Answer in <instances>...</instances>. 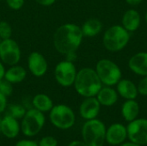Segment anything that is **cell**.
Here are the masks:
<instances>
[{"label": "cell", "mask_w": 147, "mask_h": 146, "mask_svg": "<svg viewBox=\"0 0 147 146\" xmlns=\"http://www.w3.org/2000/svg\"><path fill=\"white\" fill-rule=\"evenodd\" d=\"M14 89L13 84L9 83L8 80H6L4 77L0 79V93L5 96L6 97L10 96L13 94Z\"/></svg>", "instance_id": "obj_25"}, {"label": "cell", "mask_w": 147, "mask_h": 146, "mask_svg": "<svg viewBox=\"0 0 147 146\" xmlns=\"http://www.w3.org/2000/svg\"><path fill=\"white\" fill-rule=\"evenodd\" d=\"M73 87L79 96L85 98L96 96L102 87V83L95 69L84 67L78 71Z\"/></svg>", "instance_id": "obj_2"}, {"label": "cell", "mask_w": 147, "mask_h": 146, "mask_svg": "<svg viewBox=\"0 0 147 146\" xmlns=\"http://www.w3.org/2000/svg\"><path fill=\"white\" fill-rule=\"evenodd\" d=\"M106 131L102 120L96 118L86 120L82 127L83 141L88 146H103L106 142Z\"/></svg>", "instance_id": "obj_4"}, {"label": "cell", "mask_w": 147, "mask_h": 146, "mask_svg": "<svg viewBox=\"0 0 147 146\" xmlns=\"http://www.w3.org/2000/svg\"><path fill=\"white\" fill-rule=\"evenodd\" d=\"M49 120L53 126L60 130L71 128L76 121L74 111L65 104H57L49 112Z\"/></svg>", "instance_id": "obj_6"}, {"label": "cell", "mask_w": 147, "mask_h": 146, "mask_svg": "<svg viewBox=\"0 0 147 146\" xmlns=\"http://www.w3.org/2000/svg\"><path fill=\"white\" fill-rule=\"evenodd\" d=\"M7 108H8L7 114L14 117L16 120H22L27 112V109L22 105L20 104H11Z\"/></svg>", "instance_id": "obj_23"}, {"label": "cell", "mask_w": 147, "mask_h": 146, "mask_svg": "<svg viewBox=\"0 0 147 146\" xmlns=\"http://www.w3.org/2000/svg\"><path fill=\"white\" fill-rule=\"evenodd\" d=\"M0 133H1V118H0Z\"/></svg>", "instance_id": "obj_38"}, {"label": "cell", "mask_w": 147, "mask_h": 146, "mask_svg": "<svg viewBox=\"0 0 147 146\" xmlns=\"http://www.w3.org/2000/svg\"><path fill=\"white\" fill-rule=\"evenodd\" d=\"M83 39L84 35L80 26L75 23H65L54 32L53 43L55 50L65 56L71 52H76L80 47Z\"/></svg>", "instance_id": "obj_1"}, {"label": "cell", "mask_w": 147, "mask_h": 146, "mask_svg": "<svg viewBox=\"0 0 147 146\" xmlns=\"http://www.w3.org/2000/svg\"><path fill=\"white\" fill-rule=\"evenodd\" d=\"M141 25V15L140 12L134 9H127L122 15L121 26L129 33L138 30Z\"/></svg>", "instance_id": "obj_16"}, {"label": "cell", "mask_w": 147, "mask_h": 146, "mask_svg": "<svg viewBox=\"0 0 147 146\" xmlns=\"http://www.w3.org/2000/svg\"><path fill=\"white\" fill-rule=\"evenodd\" d=\"M22 57L19 44L12 38L2 40L0 42V60L9 66L17 65Z\"/></svg>", "instance_id": "obj_9"}, {"label": "cell", "mask_w": 147, "mask_h": 146, "mask_svg": "<svg viewBox=\"0 0 147 146\" xmlns=\"http://www.w3.org/2000/svg\"><path fill=\"white\" fill-rule=\"evenodd\" d=\"M137 88L139 95L147 96V76L142 77V78L139 81V83L137 84Z\"/></svg>", "instance_id": "obj_28"}, {"label": "cell", "mask_w": 147, "mask_h": 146, "mask_svg": "<svg viewBox=\"0 0 147 146\" xmlns=\"http://www.w3.org/2000/svg\"><path fill=\"white\" fill-rule=\"evenodd\" d=\"M5 71H6V69H5V67H4V64L0 60V79L3 78Z\"/></svg>", "instance_id": "obj_35"}, {"label": "cell", "mask_w": 147, "mask_h": 146, "mask_svg": "<svg viewBox=\"0 0 147 146\" xmlns=\"http://www.w3.org/2000/svg\"><path fill=\"white\" fill-rule=\"evenodd\" d=\"M53 73L58 84L62 87L68 88L73 86L78 70L74 62L65 59L56 65Z\"/></svg>", "instance_id": "obj_8"}, {"label": "cell", "mask_w": 147, "mask_h": 146, "mask_svg": "<svg viewBox=\"0 0 147 146\" xmlns=\"http://www.w3.org/2000/svg\"><path fill=\"white\" fill-rule=\"evenodd\" d=\"M0 1H2V0H0Z\"/></svg>", "instance_id": "obj_40"}, {"label": "cell", "mask_w": 147, "mask_h": 146, "mask_svg": "<svg viewBox=\"0 0 147 146\" xmlns=\"http://www.w3.org/2000/svg\"><path fill=\"white\" fill-rule=\"evenodd\" d=\"M119 146H142V145H137V144H134V143H133V142H124L123 144H121V145H120Z\"/></svg>", "instance_id": "obj_36"}, {"label": "cell", "mask_w": 147, "mask_h": 146, "mask_svg": "<svg viewBox=\"0 0 147 146\" xmlns=\"http://www.w3.org/2000/svg\"><path fill=\"white\" fill-rule=\"evenodd\" d=\"M46 122L44 113L30 108L27 110L21 121V132L26 137H34L37 135L43 128Z\"/></svg>", "instance_id": "obj_7"}, {"label": "cell", "mask_w": 147, "mask_h": 146, "mask_svg": "<svg viewBox=\"0 0 147 146\" xmlns=\"http://www.w3.org/2000/svg\"><path fill=\"white\" fill-rule=\"evenodd\" d=\"M101 111V104L96 96L85 97L79 106V114L85 120L96 119Z\"/></svg>", "instance_id": "obj_13"}, {"label": "cell", "mask_w": 147, "mask_h": 146, "mask_svg": "<svg viewBox=\"0 0 147 146\" xmlns=\"http://www.w3.org/2000/svg\"><path fill=\"white\" fill-rule=\"evenodd\" d=\"M28 69L35 77H43L48 70V63L45 56L40 52H32L28 57Z\"/></svg>", "instance_id": "obj_11"}, {"label": "cell", "mask_w": 147, "mask_h": 146, "mask_svg": "<svg viewBox=\"0 0 147 146\" xmlns=\"http://www.w3.org/2000/svg\"><path fill=\"white\" fill-rule=\"evenodd\" d=\"M12 27L6 21H0V40L9 39L12 36Z\"/></svg>", "instance_id": "obj_24"}, {"label": "cell", "mask_w": 147, "mask_h": 146, "mask_svg": "<svg viewBox=\"0 0 147 146\" xmlns=\"http://www.w3.org/2000/svg\"><path fill=\"white\" fill-rule=\"evenodd\" d=\"M127 139L140 145H147V119L140 118L128 122L127 126Z\"/></svg>", "instance_id": "obj_10"}, {"label": "cell", "mask_w": 147, "mask_h": 146, "mask_svg": "<svg viewBox=\"0 0 147 146\" xmlns=\"http://www.w3.org/2000/svg\"><path fill=\"white\" fill-rule=\"evenodd\" d=\"M7 108V97L0 93V114L3 113Z\"/></svg>", "instance_id": "obj_30"}, {"label": "cell", "mask_w": 147, "mask_h": 146, "mask_svg": "<svg viewBox=\"0 0 147 146\" xmlns=\"http://www.w3.org/2000/svg\"><path fill=\"white\" fill-rule=\"evenodd\" d=\"M97 101L101 104V106L104 107H111L114 106L119 98V95L112 86H103L98 91L96 96Z\"/></svg>", "instance_id": "obj_18"}, {"label": "cell", "mask_w": 147, "mask_h": 146, "mask_svg": "<svg viewBox=\"0 0 147 146\" xmlns=\"http://www.w3.org/2000/svg\"><path fill=\"white\" fill-rule=\"evenodd\" d=\"M32 105L33 108L42 112V113H47L50 112V110L53 108V102L51 99V97L46 94L40 93L34 96L32 100Z\"/></svg>", "instance_id": "obj_22"}, {"label": "cell", "mask_w": 147, "mask_h": 146, "mask_svg": "<svg viewBox=\"0 0 147 146\" xmlns=\"http://www.w3.org/2000/svg\"><path fill=\"white\" fill-rule=\"evenodd\" d=\"M0 42H1V40H0Z\"/></svg>", "instance_id": "obj_39"}, {"label": "cell", "mask_w": 147, "mask_h": 146, "mask_svg": "<svg viewBox=\"0 0 147 146\" xmlns=\"http://www.w3.org/2000/svg\"><path fill=\"white\" fill-rule=\"evenodd\" d=\"M115 86L118 95L125 100L136 99L139 96L137 85L132 80L121 78Z\"/></svg>", "instance_id": "obj_17"}, {"label": "cell", "mask_w": 147, "mask_h": 146, "mask_svg": "<svg viewBox=\"0 0 147 146\" xmlns=\"http://www.w3.org/2000/svg\"><path fill=\"white\" fill-rule=\"evenodd\" d=\"M95 71L102 85L105 86L114 87L122 78V71L120 66L109 59H102L97 61Z\"/></svg>", "instance_id": "obj_5"}, {"label": "cell", "mask_w": 147, "mask_h": 146, "mask_svg": "<svg viewBox=\"0 0 147 146\" xmlns=\"http://www.w3.org/2000/svg\"><path fill=\"white\" fill-rule=\"evenodd\" d=\"M15 146H38V143L30 139H22L16 142Z\"/></svg>", "instance_id": "obj_29"}, {"label": "cell", "mask_w": 147, "mask_h": 146, "mask_svg": "<svg viewBox=\"0 0 147 146\" xmlns=\"http://www.w3.org/2000/svg\"><path fill=\"white\" fill-rule=\"evenodd\" d=\"M34 1L41 6L47 7V6H51V5L54 4L57 0H34Z\"/></svg>", "instance_id": "obj_31"}, {"label": "cell", "mask_w": 147, "mask_h": 146, "mask_svg": "<svg viewBox=\"0 0 147 146\" xmlns=\"http://www.w3.org/2000/svg\"><path fill=\"white\" fill-rule=\"evenodd\" d=\"M25 0H5L7 6L12 10H19L24 5Z\"/></svg>", "instance_id": "obj_27"}, {"label": "cell", "mask_w": 147, "mask_h": 146, "mask_svg": "<svg viewBox=\"0 0 147 146\" xmlns=\"http://www.w3.org/2000/svg\"><path fill=\"white\" fill-rule=\"evenodd\" d=\"M67 146H88L83 140H74L71 141Z\"/></svg>", "instance_id": "obj_33"}, {"label": "cell", "mask_w": 147, "mask_h": 146, "mask_svg": "<svg viewBox=\"0 0 147 146\" xmlns=\"http://www.w3.org/2000/svg\"><path fill=\"white\" fill-rule=\"evenodd\" d=\"M21 132V125L18 120L6 114L1 119V133L7 139L16 138Z\"/></svg>", "instance_id": "obj_15"}, {"label": "cell", "mask_w": 147, "mask_h": 146, "mask_svg": "<svg viewBox=\"0 0 147 146\" xmlns=\"http://www.w3.org/2000/svg\"><path fill=\"white\" fill-rule=\"evenodd\" d=\"M102 29V23L97 18H90L81 26L84 37L93 38L97 36Z\"/></svg>", "instance_id": "obj_21"}, {"label": "cell", "mask_w": 147, "mask_h": 146, "mask_svg": "<svg viewBox=\"0 0 147 146\" xmlns=\"http://www.w3.org/2000/svg\"><path fill=\"white\" fill-rule=\"evenodd\" d=\"M38 146H58V140L53 136H45L40 139Z\"/></svg>", "instance_id": "obj_26"}, {"label": "cell", "mask_w": 147, "mask_h": 146, "mask_svg": "<svg viewBox=\"0 0 147 146\" xmlns=\"http://www.w3.org/2000/svg\"><path fill=\"white\" fill-rule=\"evenodd\" d=\"M130 40V33L121 25L110 26L103 34L102 45L110 52H117L123 50Z\"/></svg>", "instance_id": "obj_3"}, {"label": "cell", "mask_w": 147, "mask_h": 146, "mask_svg": "<svg viewBox=\"0 0 147 146\" xmlns=\"http://www.w3.org/2000/svg\"><path fill=\"white\" fill-rule=\"evenodd\" d=\"M3 77L12 84L20 83L27 77V70L18 64L11 65L5 71Z\"/></svg>", "instance_id": "obj_20"}, {"label": "cell", "mask_w": 147, "mask_h": 146, "mask_svg": "<svg viewBox=\"0 0 147 146\" xmlns=\"http://www.w3.org/2000/svg\"><path fill=\"white\" fill-rule=\"evenodd\" d=\"M130 71L140 77L147 76V52H140L134 54L128 60Z\"/></svg>", "instance_id": "obj_14"}, {"label": "cell", "mask_w": 147, "mask_h": 146, "mask_svg": "<svg viewBox=\"0 0 147 146\" xmlns=\"http://www.w3.org/2000/svg\"><path fill=\"white\" fill-rule=\"evenodd\" d=\"M140 111V107L139 102L135 100H126L121 106V114L123 119L131 122L138 118Z\"/></svg>", "instance_id": "obj_19"}, {"label": "cell", "mask_w": 147, "mask_h": 146, "mask_svg": "<svg viewBox=\"0 0 147 146\" xmlns=\"http://www.w3.org/2000/svg\"><path fill=\"white\" fill-rule=\"evenodd\" d=\"M145 20H146V22H147V11L146 12V14H145Z\"/></svg>", "instance_id": "obj_37"}, {"label": "cell", "mask_w": 147, "mask_h": 146, "mask_svg": "<svg viewBox=\"0 0 147 146\" xmlns=\"http://www.w3.org/2000/svg\"><path fill=\"white\" fill-rule=\"evenodd\" d=\"M143 2V0H126V3L131 6H137Z\"/></svg>", "instance_id": "obj_34"}, {"label": "cell", "mask_w": 147, "mask_h": 146, "mask_svg": "<svg viewBox=\"0 0 147 146\" xmlns=\"http://www.w3.org/2000/svg\"><path fill=\"white\" fill-rule=\"evenodd\" d=\"M65 57V59H66L68 61H71V62H75L76 59H77V52H71L69 54H66Z\"/></svg>", "instance_id": "obj_32"}, {"label": "cell", "mask_w": 147, "mask_h": 146, "mask_svg": "<svg viewBox=\"0 0 147 146\" xmlns=\"http://www.w3.org/2000/svg\"><path fill=\"white\" fill-rule=\"evenodd\" d=\"M127 139V126L121 123L109 126L106 131V142L110 145L116 146L123 144Z\"/></svg>", "instance_id": "obj_12"}]
</instances>
